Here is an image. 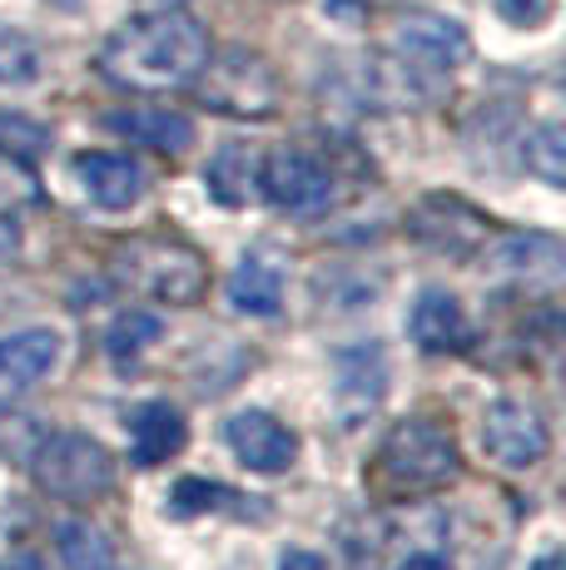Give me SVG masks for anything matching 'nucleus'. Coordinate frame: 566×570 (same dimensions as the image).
Returning <instances> with one entry per match:
<instances>
[{"mask_svg": "<svg viewBox=\"0 0 566 570\" xmlns=\"http://www.w3.org/2000/svg\"><path fill=\"white\" fill-rule=\"evenodd\" d=\"M209 60V30L189 10H145L100 50V70L125 90H179Z\"/></svg>", "mask_w": 566, "mask_h": 570, "instance_id": "f257e3e1", "label": "nucleus"}, {"mask_svg": "<svg viewBox=\"0 0 566 570\" xmlns=\"http://www.w3.org/2000/svg\"><path fill=\"white\" fill-rule=\"evenodd\" d=\"M30 471H36L40 491L56 501H70V507H85V501L110 497L115 487V456L105 442L85 432H50L36 442L30 452Z\"/></svg>", "mask_w": 566, "mask_h": 570, "instance_id": "f03ea898", "label": "nucleus"}, {"mask_svg": "<svg viewBox=\"0 0 566 570\" xmlns=\"http://www.w3.org/2000/svg\"><path fill=\"white\" fill-rule=\"evenodd\" d=\"M378 476L393 491H442L448 481L462 476V452H457L452 432L422 422H398L378 446Z\"/></svg>", "mask_w": 566, "mask_h": 570, "instance_id": "7ed1b4c3", "label": "nucleus"}, {"mask_svg": "<svg viewBox=\"0 0 566 570\" xmlns=\"http://www.w3.org/2000/svg\"><path fill=\"white\" fill-rule=\"evenodd\" d=\"M119 273L129 288H139L145 298L169 303V308H194L209 293V268L204 254L179 238H139L119 254Z\"/></svg>", "mask_w": 566, "mask_h": 570, "instance_id": "20e7f679", "label": "nucleus"}, {"mask_svg": "<svg viewBox=\"0 0 566 570\" xmlns=\"http://www.w3.org/2000/svg\"><path fill=\"white\" fill-rule=\"evenodd\" d=\"M194 85H199V100L219 109V115L269 119L279 109V75L269 70L264 55H248V50L209 55L204 70L194 75Z\"/></svg>", "mask_w": 566, "mask_h": 570, "instance_id": "39448f33", "label": "nucleus"}, {"mask_svg": "<svg viewBox=\"0 0 566 570\" xmlns=\"http://www.w3.org/2000/svg\"><path fill=\"white\" fill-rule=\"evenodd\" d=\"M258 194L293 218H323L343 199V189H339L329 164L319 155H309V149H299V145H283L274 155L258 159Z\"/></svg>", "mask_w": 566, "mask_h": 570, "instance_id": "423d86ee", "label": "nucleus"}, {"mask_svg": "<svg viewBox=\"0 0 566 570\" xmlns=\"http://www.w3.org/2000/svg\"><path fill=\"white\" fill-rule=\"evenodd\" d=\"M482 452L502 471H531L547 462L552 452V426L531 402L502 397L482 412Z\"/></svg>", "mask_w": 566, "mask_h": 570, "instance_id": "0eeeda50", "label": "nucleus"}, {"mask_svg": "<svg viewBox=\"0 0 566 570\" xmlns=\"http://www.w3.org/2000/svg\"><path fill=\"white\" fill-rule=\"evenodd\" d=\"M393 55L418 75H428V80H442L472 55V46H467V30L457 20L432 16V10H412L393 26Z\"/></svg>", "mask_w": 566, "mask_h": 570, "instance_id": "6e6552de", "label": "nucleus"}, {"mask_svg": "<svg viewBox=\"0 0 566 570\" xmlns=\"http://www.w3.org/2000/svg\"><path fill=\"white\" fill-rule=\"evenodd\" d=\"M224 442L238 456V466L258 471V476H283V471H293V462H299V432L264 407H244L228 416Z\"/></svg>", "mask_w": 566, "mask_h": 570, "instance_id": "1a4fd4ad", "label": "nucleus"}, {"mask_svg": "<svg viewBox=\"0 0 566 570\" xmlns=\"http://www.w3.org/2000/svg\"><path fill=\"white\" fill-rule=\"evenodd\" d=\"M283 293H289V258L279 248H248L244 258L234 263L224 283V298L234 313L244 317H279L283 313Z\"/></svg>", "mask_w": 566, "mask_h": 570, "instance_id": "9d476101", "label": "nucleus"}, {"mask_svg": "<svg viewBox=\"0 0 566 570\" xmlns=\"http://www.w3.org/2000/svg\"><path fill=\"white\" fill-rule=\"evenodd\" d=\"M412 234L422 238L428 248L438 254H452V258H467L487 244V218L477 208H467L462 199H448V194H432L422 199V208L412 214Z\"/></svg>", "mask_w": 566, "mask_h": 570, "instance_id": "9b49d317", "label": "nucleus"}, {"mask_svg": "<svg viewBox=\"0 0 566 570\" xmlns=\"http://www.w3.org/2000/svg\"><path fill=\"white\" fill-rule=\"evenodd\" d=\"M125 436H129V462L135 466H165L189 446V422L174 402H139L125 412Z\"/></svg>", "mask_w": 566, "mask_h": 570, "instance_id": "f8f14e48", "label": "nucleus"}, {"mask_svg": "<svg viewBox=\"0 0 566 570\" xmlns=\"http://www.w3.org/2000/svg\"><path fill=\"white\" fill-rule=\"evenodd\" d=\"M75 179H80L85 199L95 208H135L145 199V169H139V159L129 155H115V149H85V155H75Z\"/></svg>", "mask_w": 566, "mask_h": 570, "instance_id": "ddd939ff", "label": "nucleus"}, {"mask_svg": "<svg viewBox=\"0 0 566 570\" xmlns=\"http://www.w3.org/2000/svg\"><path fill=\"white\" fill-rule=\"evenodd\" d=\"M562 263L566 248L552 234H502L487 248V268L511 283H527V288H552L562 278Z\"/></svg>", "mask_w": 566, "mask_h": 570, "instance_id": "4468645a", "label": "nucleus"}, {"mask_svg": "<svg viewBox=\"0 0 566 570\" xmlns=\"http://www.w3.org/2000/svg\"><path fill=\"white\" fill-rule=\"evenodd\" d=\"M60 363V337L50 327H20L0 337V402L30 392L40 377H50Z\"/></svg>", "mask_w": 566, "mask_h": 570, "instance_id": "2eb2a0df", "label": "nucleus"}, {"mask_svg": "<svg viewBox=\"0 0 566 570\" xmlns=\"http://www.w3.org/2000/svg\"><path fill=\"white\" fill-rule=\"evenodd\" d=\"M333 367H339L333 397H339V412L348 416V422L378 412V402H383V392H388V357H383V347H378V343L343 347V353L333 357Z\"/></svg>", "mask_w": 566, "mask_h": 570, "instance_id": "dca6fc26", "label": "nucleus"}, {"mask_svg": "<svg viewBox=\"0 0 566 570\" xmlns=\"http://www.w3.org/2000/svg\"><path fill=\"white\" fill-rule=\"evenodd\" d=\"M408 333L422 353H462L472 343V323H467L462 298L448 288H422L418 303H412Z\"/></svg>", "mask_w": 566, "mask_h": 570, "instance_id": "f3484780", "label": "nucleus"}, {"mask_svg": "<svg viewBox=\"0 0 566 570\" xmlns=\"http://www.w3.org/2000/svg\"><path fill=\"white\" fill-rule=\"evenodd\" d=\"M105 125H110L119 139H129V145L159 149V155H184V149L194 145V119L179 115V109H165V105L115 109V115H105Z\"/></svg>", "mask_w": 566, "mask_h": 570, "instance_id": "a211bd4d", "label": "nucleus"}, {"mask_svg": "<svg viewBox=\"0 0 566 570\" xmlns=\"http://www.w3.org/2000/svg\"><path fill=\"white\" fill-rule=\"evenodd\" d=\"M204 184H209V194L228 208L248 204L258 194V155L248 145H224L219 155L209 159V169H204Z\"/></svg>", "mask_w": 566, "mask_h": 570, "instance_id": "6ab92c4d", "label": "nucleus"}, {"mask_svg": "<svg viewBox=\"0 0 566 570\" xmlns=\"http://www.w3.org/2000/svg\"><path fill=\"white\" fill-rule=\"evenodd\" d=\"M159 337H165V317L149 313V308H125V313H115L110 327H105V353H110V363L129 367V363H139Z\"/></svg>", "mask_w": 566, "mask_h": 570, "instance_id": "aec40b11", "label": "nucleus"}, {"mask_svg": "<svg viewBox=\"0 0 566 570\" xmlns=\"http://www.w3.org/2000/svg\"><path fill=\"white\" fill-rule=\"evenodd\" d=\"M56 551L65 570H115V551L90 521H60L56 525Z\"/></svg>", "mask_w": 566, "mask_h": 570, "instance_id": "412c9836", "label": "nucleus"}, {"mask_svg": "<svg viewBox=\"0 0 566 570\" xmlns=\"http://www.w3.org/2000/svg\"><path fill=\"white\" fill-rule=\"evenodd\" d=\"M50 149V129L30 115H0V155L16 169H36Z\"/></svg>", "mask_w": 566, "mask_h": 570, "instance_id": "4be33fe9", "label": "nucleus"}, {"mask_svg": "<svg viewBox=\"0 0 566 570\" xmlns=\"http://www.w3.org/2000/svg\"><path fill=\"white\" fill-rule=\"evenodd\" d=\"M40 46L16 26H0V85L20 90V85H36L40 80Z\"/></svg>", "mask_w": 566, "mask_h": 570, "instance_id": "5701e85b", "label": "nucleus"}, {"mask_svg": "<svg viewBox=\"0 0 566 570\" xmlns=\"http://www.w3.org/2000/svg\"><path fill=\"white\" fill-rule=\"evenodd\" d=\"M521 159H527V169L537 174L541 184L562 189V184H566V135H562V125H537V129H531Z\"/></svg>", "mask_w": 566, "mask_h": 570, "instance_id": "b1692460", "label": "nucleus"}, {"mask_svg": "<svg viewBox=\"0 0 566 570\" xmlns=\"http://www.w3.org/2000/svg\"><path fill=\"white\" fill-rule=\"evenodd\" d=\"M228 501H238L234 491L219 487V481H204V476H184V481H174V491H169L174 517H209V511H224Z\"/></svg>", "mask_w": 566, "mask_h": 570, "instance_id": "393cba45", "label": "nucleus"}, {"mask_svg": "<svg viewBox=\"0 0 566 570\" xmlns=\"http://www.w3.org/2000/svg\"><path fill=\"white\" fill-rule=\"evenodd\" d=\"M492 6H497V16H502L507 26H517V30H537V26H547V20H552L557 0H492Z\"/></svg>", "mask_w": 566, "mask_h": 570, "instance_id": "a878e982", "label": "nucleus"}, {"mask_svg": "<svg viewBox=\"0 0 566 570\" xmlns=\"http://www.w3.org/2000/svg\"><path fill=\"white\" fill-rule=\"evenodd\" d=\"M20 244H26V238H20V224L10 214H0V263L20 258Z\"/></svg>", "mask_w": 566, "mask_h": 570, "instance_id": "bb28decb", "label": "nucleus"}, {"mask_svg": "<svg viewBox=\"0 0 566 570\" xmlns=\"http://www.w3.org/2000/svg\"><path fill=\"white\" fill-rule=\"evenodd\" d=\"M279 570H329V561H323V556H313V551H299V546H293V551H283Z\"/></svg>", "mask_w": 566, "mask_h": 570, "instance_id": "cd10ccee", "label": "nucleus"}, {"mask_svg": "<svg viewBox=\"0 0 566 570\" xmlns=\"http://www.w3.org/2000/svg\"><path fill=\"white\" fill-rule=\"evenodd\" d=\"M398 570H448V561H438V556H412V561H402Z\"/></svg>", "mask_w": 566, "mask_h": 570, "instance_id": "c85d7f7f", "label": "nucleus"}, {"mask_svg": "<svg viewBox=\"0 0 566 570\" xmlns=\"http://www.w3.org/2000/svg\"><path fill=\"white\" fill-rule=\"evenodd\" d=\"M0 570H46V566L36 556H10V561H0Z\"/></svg>", "mask_w": 566, "mask_h": 570, "instance_id": "c756f323", "label": "nucleus"}, {"mask_svg": "<svg viewBox=\"0 0 566 570\" xmlns=\"http://www.w3.org/2000/svg\"><path fill=\"white\" fill-rule=\"evenodd\" d=\"M531 570H562V551H547V556H541V561L531 566Z\"/></svg>", "mask_w": 566, "mask_h": 570, "instance_id": "7c9ffc66", "label": "nucleus"}, {"mask_svg": "<svg viewBox=\"0 0 566 570\" xmlns=\"http://www.w3.org/2000/svg\"><path fill=\"white\" fill-rule=\"evenodd\" d=\"M6 204H16V189H10L6 174H0V208H6Z\"/></svg>", "mask_w": 566, "mask_h": 570, "instance_id": "2f4dec72", "label": "nucleus"}]
</instances>
